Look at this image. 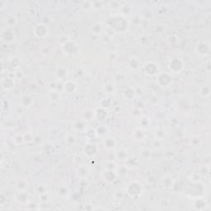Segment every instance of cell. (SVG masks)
<instances>
[{"mask_svg":"<svg viewBox=\"0 0 211 211\" xmlns=\"http://www.w3.org/2000/svg\"><path fill=\"white\" fill-rule=\"evenodd\" d=\"M109 28H111L115 33H122L128 29L129 24L125 17L120 16L111 17L108 20Z\"/></svg>","mask_w":211,"mask_h":211,"instance_id":"obj_1","label":"cell"},{"mask_svg":"<svg viewBox=\"0 0 211 211\" xmlns=\"http://www.w3.org/2000/svg\"><path fill=\"white\" fill-rule=\"evenodd\" d=\"M126 191L130 196L137 197L142 193V186L138 182H132L127 186Z\"/></svg>","mask_w":211,"mask_h":211,"instance_id":"obj_2","label":"cell"},{"mask_svg":"<svg viewBox=\"0 0 211 211\" xmlns=\"http://www.w3.org/2000/svg\"><path fill=\"white\" fill-rule=\"evenodd\" d=\"M157 83L161 87H169L172 83L171 76L168 73H160L157 78Z\"/></svg>","mask_w":211,"mask_h":211,"instance_id":"obj_3","label":"cell"},{"mask_svg":"<svg viewBox=\"0 0 211 211\" xmlns=\"http://www.w3.org/2000/svg\"><path fill=\"white\" fill-rule=\"evenodd\" d=\"M33 32L34 34L39 37V38H44L48 35L49 32V29L47 25L45 23H38L36 24L33 28Z\"/></svg>","mask_w":211,"mask_h":211,"instance_id":"obj_4","label":"cell"},{"mask_svg":"<svg viewBox=\"0 0 211 211\" xmlns=\"http://www.w3.org/2000/svg\"><path fill=\"white\" fill-rule=\"evenodd\" d=\"M184 68V62L179 58H174L172 59L169 63V69L173 73H179L181 72Z\"/></svg>","mask_w":211,"mask_h":211,"instance_id":"obj_5","label":"cell"},{"mask_svg":"<svg viewBox=\"0 0 211 211\" xmlns=\"http://www.w3.org/2000/svg\"><path fill=\"white\" fill-rule=\"evenodd\" d=\"M195 51L197 52V54H199L200 55H202V56H206V55H210V44L206 41H200L195 46Z\"/></svg>","mask_w":211,"mask_h":211,"instance_id":"obj_6","label":"cell"},{"mask_svg":"<svg viewBox=\"0 0 211 211\" xmlns=\"http://www.w3.org/2000/svg\"><path fill=\"white\" fill-rule=\"evenodd\" d=\"M143 70H144L145 74L148 76H154L158 74L159 66L158 65V64H156L154 61H151L145 64Z\"/></svg>","mask_w":211,"mask_h":211,"instance_id":"obj_7","label":"cell"},{"mask_svg":"<svg viewBox=\"0 0 211 211\" xmlns=\"http://www.w3.org/2000/svg\"><path fill=\"white\" fill-rule=\"evenodd\" d=\"M62 49H63L64 52L67 53V54H69V55H72V54H74L76 52L78 51L79 48H78V46L74 43V41L72 40H69V42H67L66 44H64L62 46Z\"/></svg>","mask_w":211,"mask_h":211,"instance_id":"obj_8","label":"cell"},{"mask_svg":"<svg viewBox=\"0 0 211 211\" xmlns=\"http://www.w3.org/2000/svg\"><path fill=\"white\" fill-rule=\"evenodd\" d=\"M77 88H78V85L74 81L68 80L64 83L63 92L70 94V93H74V92L77 90Z\"/></svg>","mask_w":211,"mask_h":211,"instance_id":"obj_9","label":"cell"},{"mask_svg":"<svg viewBox=\"0 0 211 211\" xmlns=\"http://www.w3.org/2000/svg\"><path fill=\"white\" fill-rule=\"evenodd\" d=\"M97 150H98V147H97V144L95 143H87L86 144L85 147L83 148V151H84V154L88 156V157H92L93 155L97 153Z\"/></svg>","mask_w":211,"mask_h":211,"instance_id":"obj_10","label":"cell"},{"mask_svg":"<svg viewBox=\"0 0 211 211\" xmlns=\"http://www.w3.org/2000/svg\"><path fill=\"white\" fill-rule=\"evenodd\" d=\"M2 39L6 43H11L15 40V35L14 32L11 30H5L2 33Z\"/></svg>","mask_w":211,"mask_h":211,"instance_id":"obj_11","label":"cell"},{"mask_svg":"<svg viewBox=\"0 0 211 211\" xmlns=\"http://www.w3.org/2000/svg\"><path fill=\"white\" fill-rule=\"evenodd\" d=\"M28 197L29 194L25 190L19 191L17 193V195H16V200L18 202H20V203H25V202H27V200H28Z\"/></svg>","mask_w":211,"mask_h":211,"instance_id":"obj_12","label":"cell"},{"mask_svg":"<svg viewBox=\"0 0 211 211\" xmlns=\"http://www.w3.org/2000/svg\"><path fill=\"white\" fill-rule=\"evenodd\" d=\"M107 115H108V113H107V111H106L105 108L100 107V108L97 109L95 111V117L98 120H103L107 119Z\"/></svg>","mask_w":211,"mask_h":211,"instance_id":"obj_13","label":"cell"},{"mask_svg":"<svg viewBox=\"0 0 211 211\" xmlns=\"http://www.w3.org/2000/svg\"><path fill=\"white\" fill-rule=\"evenodd\" d=\"M14 84V81L13 79H12L10 77H7L6 78H3L2 79V86L3 88H5L6 90H8L13 87Z\"/></svg>","mask_w":211,"mask_h":211,"instance_id":"obj_14","label":"cell"},{"mask_svg":"<svg viewBox=\"0 0 211 211\" xmlns=\"http://www.w3.org/2000/svg\"><path fill=\"white\" fill-rule=\"evenodd\" d=\"M67 75H68V69L64 67L58 68L56 72H55V76L59 80H62L65 79Z\"/></svg>","mask_w":211,"mask_h":211,"instance_id":"obj_15","label":"cell"},{"mask_svg":"<svg viewBox=\"0 0 211 211\" xmlns=\"http://www.w3.org/2000/svg\"><path fill=\"white\" fill-rule=\"evenodd\" d=\"M32 98L29 95H24L21 98V105L24 107H29L32 104Z\"/></svg>","mask_w":211,"mask_h":211,"instance_id":"obj_16","label":"cell"},{"mask_svg":"<svg viewBox=\"0 0 211 211\" xmlns=\"http://www.w3.org/2000/svg\"><path fill=\"white\" fill-rule=\"evenodd\" d=\"M104 177L107 182H114L116 179V173L113 170H107L104 174Z\"/></svg>","mask_w":211,"mask_h":211,"instance_id":"obj_17","label":"cell"},{"mask_svg":"<svg viewBox=\"0 0 211 211\" xmlns=\"http://www.w3.org/2000/svg\"><path fill=\"white\" fill-rule=\"evenodd\" d=\"M78 175L82 178L87 177V175L89 174V169L87 168V166H81L78 169Z\"/></svg>","mask_w":211,"mask_h":211,"instance_id":"obj_18","label":"cell"},{"mask_svg":"<svg viewBox=\"0 0 211 211\" xmlns=\"http://www.w3.org/2000/svg\"><path fill=\"white\" fill-rule=\"evenodd\" d=\"M139 61L138 60V59L136 58L130 59V60L129 62V68L133 70H135V69H139Z\"/></svg>","mask_w":211,"mask_h":211,"instance_id":"obj_19","label":"cell"},{"mask_svg":"<svg viewBox=\"0 0 211 211\" xmlns=\"http://www.w3.org/2000/svg\"><path fill=\"white\" fill-rule=\"evenodd\" d=\"M103 30V27H102V25L101 24V23H95L93 26H92V33L95 35H98L100 34V33H102V31Z\"/></svg>","mask_w":211,"mask_h":211,"instance_id":"obj_20","label":"cell"},{"mask_svg":"<svg viewBox=\"0 0 211 211\" xmlns=\"http://www.w3.org/2000/svg\"><path fill=\"white\" fill-rule=\"evenodd\" d=\"M123 93H124V96H125L126 98H127V99H131L135 96V90L132 87H129L126 89H125V91H124Z\"/></svg>","mask_w":211,"mask_h":211,"instance_id":"obj_21","label":"cell"},{"mask_svg":"<svg viewBox=\"0 0 211 211\" xmlns=\"http://www.w3.org/2000/svg\"><path fill=\"white\" fill-rule=\"evenodd\" d=\"M6 24L8 27H13L17 24V18L12 16V15H9L6 18Z\"/></svg>","mask_w":211,"mask_h":211,"instance_id":"obj_22","label":"cell"},{"mask_svg":"<svg viewBox=\"0 0 211 211\" xmlns=\"http://www.w3.org/2000/svg\"><path fill=\"white\" fill-rule=\"evenodd\" d=\"M116 156L117 158L120 160H126L127 158H128V154H127V151L126 149H123L121 148L120 150L117 151L116 153Z\"/></svg>","mask_w":211,"mask_h":211,"instance_id":"obj_23","label":"cell"},{"mask_svg":"<svg viewBox=\"0 0 211 211\" xmlns=\"http://www.w3.org/2000/svg\"><path fill=\"white\" fill-rule=\"evenodd\" d=\"M115 146V140L114 139H107L105 141V147L108 149H111Z\"/></svg>","mask_w":211,"mask_h":211,"instance_id":"obj_24","label":"cell"},{"mask_svg":"<svg viewBox=\"0 0 211 211\" xmlns=\"http://www.w3.org/2000/svg\"><path fill=\"white\" fill-rule=\"evenodd\" d=\"M82 8L84 9L85 11H88L92 8V1H84L82 3Z\"/></svg>","mask_w":211,"mask_h":211,"instance_id":"obj_25","label":"cell"},{"mask_svg":"<svg viewBox=\"0 0 211 211\" xmlns=\"http://www.w3.org/2000/svg\"><path fill=\"white\" fill-rule=\"evenodd\" d=\"M200 95L203 97H206L210 96V87H203L200 91Z\"/></svg>","mask_w":211,"mask_h":211,"instance_id":"obj_26","label":"cell"},{"mask_svg":"<svg viewBox=\"0 0 211 211\" xmlns=\"http://www.w3.org/2000/svg\"><path fill=\"white\" fill-rule=\"evenodd\" d=\"M18 65H19V60L17 59V58H12V59H11L9 60V66L13 69H17Z\"/></svg>","mask_w":211,"mask_h":211,"instance_id":"obj_27","label":"cell"},{"mask_svg":"<svg viewBox=\"0 0 211 211\" xmlns=\"http://www.w3.org/2000/svg\"><path fill=\"white\" fill-rule=\"evenodd\" d=\"M83 117L86 120H92L93 117H95V111H86L84 115H83Z\"/></svg>","mask_w":211,"mask_h":211,"instance_id":"obj_28","label":"cell"},{"mask_svg":"<svg viewBox=\"0 0 211 211\" xmlns=\"http://www.w3.org/2000/svg\"><path fill=\"white\" fill-rule=\"evenodd\" d=\"M120 11L123 14H129L131 12V8H130V6L126 3L125 5L120 6Z\"/></svg>","mask_w":211,"mask_h":211,"instance_id":"obj_29","label":"cell"},{"mask_svg":"<svg viewBox=\"0 0 211 211\" xmlns=\"http://www.w3.org/2000/svg\"><path fill=\"white\" fill-rule=\"evenodd\" d=\"M115 90V87L113 83H109L105 85V91L107 92H108V93H113Z\"/></svg>","mask_w":211,"mask_h":211,"instance_id":"obj_30","label":"cell"},{"mask_svg":"<svg viewBox=\"0 0 211 211\" xmlns=\"http://www.w3.org/2000/svg\"><path fill=\"white\" fill-rule=\"evenodd\" d=\"M74 127L77 130H79V131H82L85 129V126H84V124L83 121H77L75 124H74Z\"/></svg>","mask_w":211,"mask_h":211,"instance_id":"obj_31","label":"cell"},{"mask_svg":"<svg viewBox=\"0 0 211 211\" xmlns=\"http://www.w3.org/2000/svg\"><path fill=\"white\" fill-rule=\"evenodd\" d=\"M49 97L52 101H57L58 99H59V93L56 91H51Z\"/></svg>","mask_w":211,"mask_h":211,"instance_id":"obj_32","label":"cell"},{"mask_svg":"<svg viewBox=\"0 0 211 211\" xmlns=\"http://www.w3.org/2000/svg\"><path fill=\"white\" fill-rule=\"evenodd\" d=\"M23 141L26 143H30L33 140V136L31 133H27L25 134L23 136Z\"/></svg>","mask_w":211,"mask_h":211,"instance_id":"obj_33","label":"cell"},{"mask_svg":"<svg viewBox=\"0 0 211 211\" xmlns=\"http://www.w3.org/2000/svg\"><path fill=\"white\" fill-rule=\"evenodd\" d=\"M69 40H71L69 39V36H65V35H64V36H60V37L59 38V43L61 44V46H63L64 44H66L67 42H69Z\"/></svg>","mask_w":211,"mask_h":211,"instance_id":"obj_34","label":"cell"},{"mask_svg":"<svg viewBox=\"0 0 211 211\" xmlns=\"http://www.w3.org/2000/svg\"><path fill=\"white\" fill-rule=\"evenodd\" d=\"M27 186V182H25L24 180H21L19 181L18 183H17V188L19 191H23V190H25L26 187Z\"/></svg>","mask_w":211,"mask_h":211,"instance_id":"obj_35","label":"cell"},{"mask_svg":"<svg viewBox=\"0 0 211 211\" xmlns=\"http://www.w3.org/2000/svg\"><path fill=\"white\" fill-rule=\"evenodd\" d=\"M111 101L109 100V99H106V98H104L102 99V101H101V107H102V108H108L109 107H110V105H111Z\"/></svg>","mask_w":211,"mask_h":211,"instance_id":"obj_36","label":"cell"},{"mask_svg":"<svg viewBox=\"0 0 211 211\" xmlns=\"http://www.w3.org/2000/svg\"><path fill=\"white\" fill-rule=\"evenodd\" d=\"M107 131V129L104 127V126H100V127H98L97 129V135H105V133Z\"/></svg>","mask_w":211,"mask_h":211,"instance_id":"obj_37","label":"cell"},{"mask_svg":"<svg viewBox=\"0 0 211 211\" xmlns=\"http://www.w3.org/2000/svg\"><path fill=\"white\" fill-rule=\"evenodd\" d=\"M103 4L102 1H92V8H100Z\"/></svg>","mask_w":211,"mask_h":211,"instance_id":"obj_38","label":"cell"},{"mask_svg":"<svg viewBox=\"0 0 211 211\" xmlns=\"http://www.w3.org/2000/svg\"><path fill=\"white\" fill-rule=\"evenodd\" d=\"M110 5H111V8H120V3L119 2L113 1V2H110Z\"/></svg>","mask_w":211,"mask_h":211,"instance_id":"obj_39","label":"cell"},{"mask_svg":"<svg viewBox=\"0 0 211 211\" xmlns=\"http://www.w3.org/2000/svg\"><path fill=\"white\" fill-rule=\"evenodd\" d=\"M48 198H49V196H48V195L46 193H43V194L40 195V200H44V201H46V200H48Z\"/></svg>","mask_w":211,"mask_h":211,"instance_id":"obj_40","label":"cell"},{"mask_svg":"<svg viewBox=\"0 0 211 211\" xmlns=\"http://www.w3.org/2000/svg\"><path fill=\"white\" fill-rule=\"evenodd\" d=\"M59 193L61 194V193H64V195H66L68 193V190L65 188V187H61L60 190H59Z\"/></svg>","mask_w":211,"mask_h":211,"instance_id":"obj_41","label":"cell"}]
</instances>
